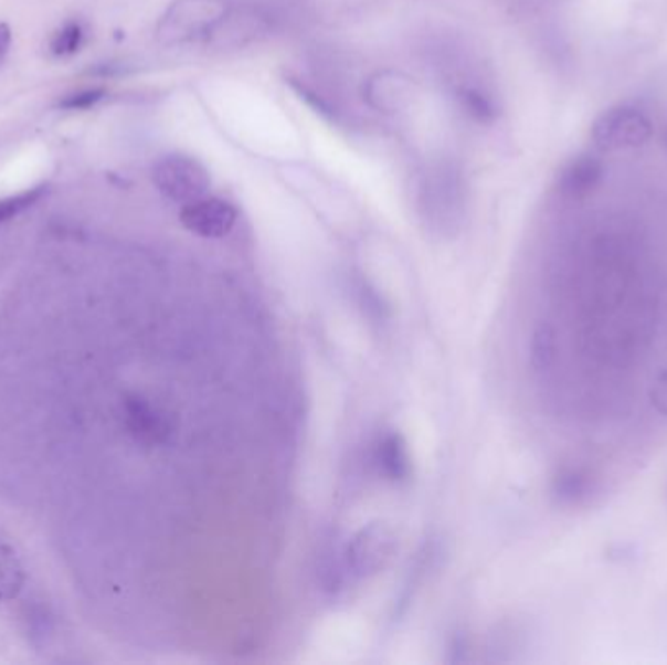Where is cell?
Here are the masks:
<instances>
[{
  "label": "cell",
  "mask_w": 667,
  "mask_h": 665,
  "mask_svg": "<svg viewBox=\"0 0 667 665\" xmlns=\"http://www.w3.org/2000/svg\"><path fill=\"white\" fill-rule=\"evenodd\" d=\"M416 209L430 233L437 236L459 233L465 219V190L459 176L447 168H437L420 176Z\"/></svg>",
  "instance_id": "1"
},
{
  "label": "cell",
  "mask_w": 667,
  "mask_h": 665,
  "mask_svg": "<svg viewBox=\"0 0 667 665\" xmlns=\"http://www.w3.org/2000/svg\"><path fill=\"white\" fill-rule=\"evenodd\" d=\"M557 359V334L551 325L537 326L531 336V366L534 371L551 369Z\"/></svg>",
  "instance_id": "13"
},
{
  "label": "cell",
  "mask_w": 667,
  "mask_h": 665,
  "mask_svg": "<svg viewBox=\"0 0 667 665\" xmlns=\"http://www.w3.org/2000/svg\"><path fill=\"white\" fill-rule=\"evenodd\" d=\"M666 145H667V139H666Z\"/></svg>",
  "instance_id": "20"
},
{
  "label": "cell",
  "mask_w": 667,
  "mask_h": 665,
  "mask_svg": "<svg viewBox=\"0 0 667 665\" xmlns=\"http://www.w3.org/2000/svg\"><path fill=\"white\" fill-rule=\"evenodd\" d=\"M406 96H412V84L401 75H379L368 84V98L384 114H396L406 106Z\"/></svg>",
  "instance_id": "10"
},
{
  "label": "cell",
  "mask_w": 667,
  "mask_h": 665,
  "mask_svg": "<svg viewBox=\"0 0 667 665\" xmlns=\"http://www.w3.org/2000/svg\"><path fill=\"white\" fill-rule=\"evenodd\" d=\"M152 182L168 201L184 208L208 196L211 188L208 168L188 155H167L152 167Z\"/></svg>",
  "instance_id": "4"
},
{
  "label": "cell",
  "mask_w": 667,
  "mask_h": 665,
  "mask_svg": "<svg viewBox=\"0 0 667 665\" xmlns=\"http://www.w3.org/2000/svg\"><path fill=\"white\" fill-rule=\"evenodd\" d=\"M45 192H47L45 186H38V188L25 190V192L17 193V196L2 198L0 200V223H7L10 219L24 213L25 209L32 208L34 203L42 200Z\"/></svg>",
  "instance_id": "16"
},
{
  "label": "cell",
  "mask_w": 667,
  "mask_h": 665,
  "mask_svg": "<svg viewBox=\"0 0 667 665\" xmlns=\"http://www.w3.org/2000/svg\"><path fill=\"white\" fill-rule=\"evenodd\" d=\"M180 221L190 233L201 239H225L239 221V211L225 198L203 196L182 208Z\"/></svg>",
  "instance_id": "6"
},
{
  "label": "cell",
  "mask_w": 667,
  "mask_h": 665,
  "mask_svg": "<svg viewBox=\"0 0 667 665\" xmlns=\"http://www.w3.org/2000/svg\"><path fill=\"white\" fill-rule=\"evenodd\" d=\"M25 576L17 552L0 545V601L18 598L24 588Z\"/></svg>",
  "instance_id": "12"
},
{
  "label": "cell",
  "mask_w": 667,
  "mask_h": 665,
  "mask_svg": "<svg viewBox=\"0 0 667 665\" xmlns=\"http://www.w3.org/2000/svg\"><path fill=\"white\" fill-rule=\"evenodd\" d=\"M603 178V162L592 155L574 158L560 175V192L568 198H585L600 186Z\"/></svg>",
  "instance_id": "9"
},
{
  "label": "cell",
  "mask_w": 667,
  "mask_h": 665,
  "mask_svg": "<svg viewBox=\"0 0 667 665\" xmlns=\"http://www.w3.org/2000/svg\"><path fill=\"white\" fill-rule=\"evenodd\" d=\"M353 287H356V295H358L359 307L363 308V313L368 315V318H371L377 325L387 323L389 316H391V308L381 299V295L377 293V289H373L363 279H358Z\"/></svg>",
  "instance_id": "15"
},
{
  "label": "cell",
  "mask_w": 667,
  "mask_h": 665,
  "mask_svg": "<svg viewBox=\"0 0 667 665\" xmlns=\"http://www.w3.org/2000/svg\"><path fill=\"white\" fill-rule=\"evenodd\" d=\"M654 125L643 109L621 104L603 112L592 125V139L600 149H636L650 141Z\"/></svg>",
  "instance_id": "5"
},
{
  "label": "cell",
  "mask_w": 667,
  "mask_h": 665,
  "mask_svg": "<svg viewBox=\"0 0 667 665\" xmlns=\"http://www.w3.org/2000/svg\"><path fill=\"white\" fill-rule=\"evenodd\" d=\"M379 473L392 484H406L412 474L409 445L399 432H387L377 440L373 453Z\"/></svg>",
  "instance_id": "8"
},
{
  "label": "cell",
  "mask_w": 667,
  "mask_h": 665,
  "mask_svg": "<svg viewBox=\"0 0 667 665\" xmlns=\"http://www.w3.org/2000/svg\"><path fill=\"white\" fill-rule=\"evenodd\" d=\"M233 9L231 0H174L160 18L159 42L170 48L209 42Z\"/></svg>",
  "instance_id": "2"
},
{
  "label": "cell",
  "mask_w": 667,
  "mask_h": 665,
  "mask_svg": "<svg viewBox=\"0 0 667 665\" xmlns=\"http://www.w3.org/2000/svg\"><path fill=\"white\" fill-rule=\"evenodd\" d=\"M650 400L652 407L656 408L659 414L667 416V367H664L652 381Z\"/></svg>",
  "instance_id": "18"
},
{
  "label": "cell",
  "mask_w": 667,
  "mask_h": 665,
  "mask_svg": "<svg viewBox=\"0 0 667 665\" xmlns=\"http://www.w3.org/2000/svg\"><path fill=\"white\" fill-rule=\"evenodd\" d=\"M592 481L587 474L578 468H564L552 481V496L560 504H580L590 496Z\"/></svg>",
  "instance_id": "11"
},
{
  "label": "cell",
  "mask_w": 667,
  "mask_h": 665,
  "mask_svg": "<svg viewBox=\"0 0 667 665\" xmlns=\"http://www.w3.org/2000/svg\"><path fill=\"white\" fill-rule=\"evenodd\" d=\"M10 45H12V30L9 24L0 22V67L4 63V59L9 55Z\"/></svg>",
  "instance_id": "19"
},
{
  "label": "cell",
  "mask_w": 667,
  "mask_h": 665,
  "mask_svg": "<svg viewBox=\"0 0 667 665\" xmlns=\"http://www.w3.org/2000/svg\"><path fill=\"white\" fill-rule=\"evenodd\" d=\"M106 92L102 88L94 91H81L75 94H68L63 101H59V108L71 109V112H81V109H91L104 98Z\"/></svg>",
  "instance_id": "17"
},
{
  "label": "cell",
  "mask_w": 667,
  "mask_h": 665,
  "mask_svg": "<svg viewBox=\"0 0 667 665\" xmlns=\"http://www.w3.org/2000/svg\"><path fill=\"white\" fill-rule=\"evenodd\" d=\"M399 550V535L383 521L366 525L343 542V562L351 583L381 574Z\"/></svg>",
  "instance_id": "3"
},
{
  "label": "cell",
  "mask_w": 667,
  "mask_h": 665,
  "mask_svg": "<svg viewBox=\"0 0 667 665\" xmlns=\"http://www.w3.org/2000/svg\"><path fill=\"white\" fill-rule=\"evenodd\" d=\"M126 425L131 437L145 447L165 445L174 433V420L165 410L150 404L149 400L139 394L127 397L124 402Z\"/></svg>",
  "instance_id": "7"
},
{
  "label": "cell",
  "mask_w": 667,
  "mask_h": 665,
  "mask_svg": "<svg viewBox=\"0 0 667 665\" xmlns=\"http://www.w3.org/2000/svg\"><path fill=\"white\" fill-rule=\"evenodd\" d=\"M84 42V28L81 22H67L51 35L50 51L55 57H68L81 50Z\"/></svg>",
  "instance_id": "14"
}]
</instances>
